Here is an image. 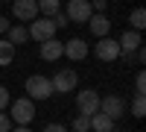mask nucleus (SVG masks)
I'll list each match as a JSON object with an SVG mask.
<instances>
[{
  "mask_svg": "<svg viewBox=\"0 0 146 132\" xmlns=\"http://www.w3.org/2000/svg\"><path fill=\"white\" fill-rule=\"evenodd\" d=\"M27 97L32 100V103H41V100H50L53 97V85H50V79L47 76H41V74H32L29 79H27Z\"/></svg>",
  "mask_w": 146,
  "mask_h": 132,
  "instance_id": "1",
  "label": "nucleus"
},
{
  "mask_svg": "<svg viewBox=\"0 0 146 132\" xmlns=\"http://www.w3.org/2000/svg\"><path fill=\"white\" fill-rule=\"evenodd\" d=\"M50 85H53V94H70V91H76L79 76H76L73 68H62V70H56V76L50 79Z\"/></svg>",
  "mask_w": 146,
  "mask_h": 132,
  "instance_id": "2",
  "label": "nucleus"
},
{
  "mask_svg": "<svg viewBox=\"0 0 146 132\" xmlns=\"http://www.w3.org/2000/svg\"><path fill=\"white\" fill-rule=\"evenodd\" d=\"M27 32H29V38H35V41H47V38H53L56 35V23H53V18H35V21H29V27H27Z\"/></svg>",
  "mask_w": 146,
  "mask_h": 132,
  "instance_id": "3",
  "label": "nucleus"
},
{
  "mask_svg": "<svg viewBox=\"0 0 146 132\" xmlns=\"http://www.w3.org/2000/svg\"><path fill=\"white\" fill-rule=\"evenodd\" d=\"M12 121H15L18 126H27L32 117H35V103L29 97H21V100H12Z\"/></svg>",
  "mask_w": 146,
  "mask_h": 132,
  "instance_id": "4",
  "label": "nucleus"
},
{
  "mask_svg": "<svg viewBox=\"0 0 146 132\" xmlns=\"http://www.w3.org/2000/svg\"><path fill=\"white\" fill-rule=\"evenodd\" d=\"M94 53H96V59H100V62H114V59L123 56V53H120V44L111 38V35H105V38H96Z\"/></svg>",
  "mask_w": 146,
  "mask_h": 132,
  "instance_id": "5",
  "label": "nucleus"
},
{
  "mask_svg": "<svg viewBox=\"0 0 146 132\" xmlns=\"http://www.w3.org/2000/svg\"><path fill=\"white\" fill-rule=\"evenodd\" d=\"M100 100L102 97L94 88H82L76 94V109H79V115H96V112H100Z\"/></svg>",
  "mask_w": 146,
  "mask_h": 132,
  "instance_id": "6",
  "label": "nucleus"
},
{
  "mask_svg": "<svg viewBox=\"0 0 146 132\" xmlns=\"http://www.w3.org/2000/svg\"><path fill=\"white\" fill-rule=\"evenodd\" d=\"M100 112H102V115H108V117L117 123L120 117L126 115V100H123V97H117V94H108L105 100H100Z\"/></svg>",
  "mask_w": 146,
  "mask_h": 132,
  "instance_id": "7",
  "label": "nucleus"
},
{
  "mask_svg": "<svg viewBox=\"0 0 146 132\" xmlns=\"http://www.w3.org/2000/svg\"><path fill=\"white\" fill-rule=\"evenodd\" d=\"M64 15H67V21H76V23H88V18L94 15V9H91V0H70Z\"/></svg>",
  "mask_w": 146,
  "mask_h": 132,
  "instance_id": "8",
  "label": "nucleus"
},
{
  "mask_svg": "<svg viewBox=\"0 0 146 132\" xmlns=\"http://www.w3.org/2000/svg\"><path fill=\"white\" fill-rule=\"evenodd\" d=\"M12 15L18 21H35L38 18V3L35 0H12Z\"/></svg>",
  "mask_w": 146,
  "mask_h": 132,
  "instance_id": "9",
  "label": "nucleus"
},
{
  "mask_svg": "<svg viewBox=\"0 0 146 132\" xmlns=\"http://www.w3.org/2000/svg\"><path fill=\"white\" fill-rule=\"evenodd\" d=\"M62 56H64V44L58 41L56 35L47 38V41H41V59H44V62H58Z\"/></svg>",
  "mask_w": 146,
  "mask_h": 132,
  "instance_id": "10",
  "label": "nucleus"
},
{
  "mask_svg": "<svg viewBox=\"0 0 146 132\" xmlns=\"http://www.w3.org/2000/svg\"><path fill=\"white\" fill-rule=\"evenodd\" d=\"M88 27H91V32L96 35V38H105V35L111 32V21H108L105 12H96V15L88 18Z\"/></svg>",
  "mask_w": 146,
  "mask_h": 132,
  "instance_id": "11",
  "label": "nucleus"
},
{
  "mask_svg": "<svg viewBox=\"0 0 146 132\" xmlns=\"http://www.w3.org/2000/svg\"><path fill=\"white\" fill-rule=\"evenodd\" d=\"M117 44H120V53H126V56H129V53H135L143 41H140V32H137V29H126L123 35H120V41H117Z\"/></svg>",
  "mask_w": 146,
  "mask_h": 132,
  "instance_id": "12",
  "label": "nucleus"
},
{
  "mask_svg": "<svg viewBox=\"0 0 146 132\" xmlns=\"http://www.w3.org/2000/svg\"><path fill=\"white\" fill-rule=\"evenodd\" d=\"M64 56L73 59V62H82V59L88 56V44H85L82 38H70V41H64Z\"/></svg>",
  "mask_w": 146,
  "mask_h": 132,
  "instance_id": "13",
  "label": "nucleus"
},
{
  "mask_svg": "<svg viewBox=\"0 0 146 132\" xmlns=\"http://www.w3.org/2000/svg\"><path fill=\"white\" fill-rule=\"evenodd\" d=\"M114 121L108 115H102V112H96V115H91V129L94 132H114Z\"/></svg>",
  "mask_w": 146,
  "mask_h": 132,
  "instance_id": "14",
  "label": "nucleus"
},
{
  "mask_svg": "<svg viewBox=\"0 0 146 132\" xmlns=\"http://www.w3.org/2000/svg\"><path fill=\"white\" fill-rule=\"evenodd\" d=\"M12 59H15V44L9 38H0V68L12 65Z\"/></svg>",
  "mask_w": 146,
  "mask_h": 132,
  "instance_id": "15",
  "label": "nucleus"
},
{
  "mask_svg": "<svg viewBox=\"0 0 146 132\" xmlns=\"http://www.w3.org/2000/svg\"><path fill=\"white\" fill-rule=\"evenodd\" d=\"M6 35H9V41L15 44V47L23 44V41H29V32H27V27H23V23H18V27H9Z\"/></svg>",
  "mask_w": 146,
  "mask_h": 132,
  "instance_id": "16",
  "label": "nucleus"
},
{
  "mask_svg": "<svg viewBox=\"0 0 146 132\" xmlns=\"http://www.w3.org/2000/svg\"><path fill=\"white\" fill-rule=\"evenodd\" d=\"M129 23H131V29H143L146 27V9L143 6H137V9H131V15H129Z\"/></svg>",
  "mask_w": 146,
  "mask_h": 132,
  "instance_id": "17",
  "label": "nucleus"
},
{
  "mask_svg": "<svg viewBox=\"0 0 146 132\" xmlns=\"http://www.w3.org/2000/svg\"><path fill=\"white\" fill-rule=\"evenodd\" d=\"M35 3H38V15H44V18L58 15V0H35Z\"/></svg>",
  "mask_w": 146,
  "mask_h": 132,
  "instance_id": "18",
  "label": "nucleus"
},
{
  "mask_svg": "<svg viewBox=\"0 0 146 132\" xmlns=\"http://www.w3.org/2000/svg\"><path fill=\"white\" fill-rule=\"evenodd\" d=\"M146 115V94H135L131 100V117H143Z\"/></svg>",
  "mask_w": 146,
  "mask_h": 132,
  "instance_id": "19",
  "label": "nucleus"
},
{
  "mask_svg": "<svg viewBox=\"0 0 146 132\" xmlns=\"http://www.w3.org/2000/svg\"><path fill=\"white\" fill-rule=\"evenodd\" d=\"M91 129V115H76L73 117V132H88Z\"/></svg>",
  "mask_w": 146,
  "mask_h": 132,
  "instance_id": "20",
  "label": "nucleus"
},
{
  "mask_svg": "<svg viewBox=\"0 0 146 132\" xmlns=\"http://www.w3.org/2000/svg\"><path fill=\"white\" fill-rule=\"evenodd\" d=\"M135 94H146V74L143 70H137V76H135Z\"/></svg>",
  "mask_w": 146,
  "mask_h": 132,
  "instance_id": "21",
  "label": "nucleus"
},
{
  "mask_svg": "<svg viewBox=\"0 0 146 132\" xmlns=\"http://www.w3.org/2000/svg\"><path fill=\"white\" fill-rule=\"evenodd\" d=\"M9 100H12V97H9V88H6V85H0V112L9 106Z\"/></svg>",
  "mask_w": 146,
  "mask_h": 132,
  "instance_id": "22",
  "label": "nucleus"
},
{
  "mask_svg": "<svg viewBox=\"0 0 146 132\" xmlns=\"http://www.w3.org/2000/svg\"><path fill=\"white\" fill-rule=\"evenodd\" d=\"M53 23H56V29H64L70 21H67V15H62V12H58V15H53Z\"/></svg>",
  "mask_w": 146,
  "mask_h": 132,
  "instance_id": "23",
  "label": "nucleus"
},
{
  "mask_svg": "<svg viewBox=\"0 0 146 132\" xmlns=\"http://www.w3.org/2000/svg\"><path fill=\"white\" fill-rule=\"evenodd\" d=\"M9 129H12V117L6 112H0V132H9Z\"/></svg>",
  "mask_w": 146,
  "mask_h": 132,
  "instance_id": "24",
  "label": "nucleus"
},
{
  "mask_svg": "<svg viewBox=\"0 0 146 132\" xmlns=\"http://www.w3.org/2000/svg\"><path fill=\"white\" fill-rule=\"evenodd\" d=\"M44 132H70L67 126H62V123H47L44 126Z\"/></svg>",
  "mask_w": 146,
  "mask_h": 132,
  "instance_id": "25",
  "label": "nucleus"
},
{
  "mask_svg": "<svg viewBox=\"0 0 146 132\" xmlns=\"http://www.w3.org/2000/svg\"><path fill=\"white\" fill-rule=\"evenodd\" d=\"M105 6H108L105 0H91V9H94V12H105Z\"/></svg>",
  "mask_w": 146,
  "mask_h": 132,
  "instance_id": "26",
  "label": "nucleus"
},
{
  "mask_svg": "<svg viewBox=\"0 0 146 132\" xmlns=\"http://www.w3.org/2000/svg\"><path fill=\"white\" fill-rule=\"evenodd\" d=\"M9 27H12V23H9V18H6V15H0V35H3V32H9Z\"/></svg>",
  "mask_w": 146,
  "mask_h": 132,
  "instance_id": "27",
  "label": "nucleus"
},
{
  "mask_svg": "<svg viewBox=\"0 0 146 132\" xmlns=\"http://www.w3.org/2000/svg\"><path fill=\"white\" fill-rule=\"evenodd\" d=\"M9 132H29L27 126H18V129H9Z\"/></svg>",
  "mask_w": 146,
  "mask_h": 132,
  "instance_id": "28",
  "label": "nucleus"
},
{
  "mask_svg": "<svg viewBox=\"0 0 146 132\" xmlns=\"http://www.w3.org/2000/svg\"><path fill=\"white\" fill-rule=\"evenodd\" d=\"M3 3H12V0H3Z\"/></svg>",
  "mask_w": 146,
  "mask_h": 132,
  "instance_id": "29",
  "label": "nucleus"
}]
</instances>
